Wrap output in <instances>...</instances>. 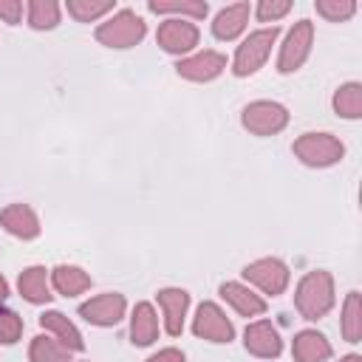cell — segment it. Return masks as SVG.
Masks as SVG:
<instances>
[{
	"label": "cell",
	"instance_id": "cell-1",
	"mask_svg": "<svg viewBox=\"0 0 362 362\" xmlns=\"http://www.w3.org/2000/svg\"><path fill=\"white\" fill-rule=\"evenodd\" d=\"M294 305L305 320L325 317L334 308V277L322 269L308 272L294 291Z\"/></svg>",
	"mask_w": 362,
	"mask_h": 362
},
{
	"label": "cell",
	"instance_id": "cell-2",
	"mask_svg": "<svg viewBox=\"0 0 362 362\" xmlns=\"http://www.w3.org/2000/svg\"><path fill=\"white\" fill-rule=\"evenodd\" d=\"M280 37V28L272 25V28H260V31H252L235 51V59H232V74L235 76H252L255 71H260L272 54V45L277 42Z\"/></svg>",
	"mask_w": 362,
	"mask_h": 362
},
{
	"label": "cell",
	"instance_id": "cell-3",
	"mask_svg": "<svg viewBox=\"0 0 362 362\" xmlns=\"http://www.w3.org/2000/svg\"><path fill=\"white\" fill-rule=\"evenodd\" d=\"M144 34H147V23L130 8L116 11L110 20H105L96 28V40L107 48H133L136 42L144 40Z\"/></svg>",
	"mask_w": 362,
	"mask_h": 362
},
{
	"label": "cell",
	"instance_id": "cell-4",
	"mask_svg": "<svg viewBox=\"0 0 362 362\" xmlns=\"http://www.w3.org/2000/svg\"><path fill=\"white\" fill-rule=\"evenodd\" d=\"M291 150L308 167H331L345 156V144L331 133H303Z\"/></svg>",
	"mask_w": 362,
	"mask_h": 362
},
{
	"label": "cell",
	"instance_id": "cell-5",
	"mask_svg": "<svg viewBox=\"0 0 362 362\" xmlns=\"http://www.w3.org/2000/svg\"><path fill=\"white\" fill-rule=\"evenodd\" d=\"M240 122L249 133L255 136H274L280 133L286 124H288V110L280 105V102H272V99H257V102H249L240 113Z\"/></svg>",
	"mask_w": 362,
	"mask_h": 362
},
{
	"label": "cell",
	"instance_id": "cell-6",
	"mask_svg": "<svg viewBox=\"0 0 362 362\" xmlns=\"http://www.w3.org/2000/svg\"><path fill=\"white\" fill-rule=\"evenodd\" d=\"M314 45V23L311 20H297L294 28L288 31L286 42L280 45V57H277V71L280 74H294L303 68V62L308 59Z\"/></svg>",
	"mask_w": 362,
	"mask_h": 362
},
{
	"label": "cell",
	"instance_id": "cell-7",
	"mask_svg": "<svg viewBox=\"0 0 362 362\" xmlns=\"http://www.w3.org/2000/svg\"><path fill=\"white\" fill-rule=\"evenodd\" d=\"M243 277L252 286H257L263 294L277 297L288 286V266L283 260H277V257H260V260H255V263H249L243 269Z\"/></svg>",
	"mask_w": 362,
	"mask_h": 362
},
{
	"label": "cell",
	"instance_id": "cell-8",
	"mask_svg": "<svg viewBox=\"0 0 362 362\" xmlns=\"http://www.w3.org/2000/svg\"><path fill=\"white\" fill-rule=\"evenodd\" d=\"M192 334L198 339L206 342H232L235 337V325L229 322V317L221 311V305L215 303H201L192 320Z\"/></svg>",
	"mask_w": 362,
	"mask_h": 362
},
{
	"label": "cell",
	"instance_id": "cell-9",
	"mask_svg": "<svg viewBox=\"0 0 362 362\" xmlns=\"http://www.w3.org/2000/svg\"><path fill=\"white\" fill-rule=\"evenodd\" d=\"M156 42L167 54H187L198 45V25L181 17H167L156 31Z\"/></svg>",
	"mask_w": 362,
	"mask_h": 362
},
{
	"label": "cell",
	"instance_id": "cell-10",
	"mask_svg": "<svg viewBox=\"0 0 362 362\" xmlns=\"http://www.w3.org/2000/svg\"><path fill=\"white\" fill-rule=\"evenodd\" d=\"M124 297L116 294V291H107V294H99V297H90L88 303L79 305V317L90 325H99V328H107V325H116L122 317H124Z\"/></svg>",
	"mask_w": 362,
	"mask_h": 362
},
{
	"label": "cell",
	"instance_id": "cell-11",
	"mask_svg": "<svg viewBox=\"0 0 362 362\" xmlns=\"http://www.w3.org/2000/svg\"><path fill=\"white\" fill-rule=\"evenodd\" d=\"M223 68H226V57L221 51H209V48L198 51V54H192L175 65L178 76H184L189 82H212L215 76L223 74Z\"/></svg>",
	"mask_w": 362,
	"mask_h": 362
},
{
	"label": "cell",
	"instance_id": "cell-12",
	"mask_svg": "<svg viewBox=\"0 0 362 362\" xmlns=\"http://www.w3.org/2000/svg\"><path fill=\"white\" fill-rule=\"evenodd\" d=\"M243 345L252 356H260V359H277L280 351H283V339H280L277 328L269 320H257V322L246 325Z\"/></svg>",
	"mask_w": 362,
	"mask_h": 362
},
{
	"label": "cell",
	"instance_id": "cell-13",
	"mask_svg": "<svg viewBox=\"0 0 362 362\" xmlns=\"http://www.w3.org/2000/svg\"><path fill=\"white\" fill-rule=\"evenodd\" d=\"M0 226L20 240H34L40 235V218L28 204H8L0 212Z\"/></svg>",
	"mask_w": 362,
	"mask_h": 362
},
{
	"label": "cell",
	"instance_id": "cell-14",
	"mask_svg": "<svg viewBox=\"0 0 362 362\" xmlns=\"http://www.w3.org/2000/svg\"><path fill=\"white\" fill-rule=\"evenodd\" d=\"M158 305L164 311V328L170 337H178L184 331V317L189 308V294L184 288H161L158 294Z\"/></svg>",
	"mask_w": 362,
	"mask_h": 362
},
{
	"label": "cell",
	"instance_id": "cell-15",
	"mask_svg": "<svg viewBox=\"0 0 362 362\" xmlns=\"http://www.w3.org/2000/svg\"><path fill=\"white\" fill-rule=\"evenodd\" d=\"M40 325H42L59 345H65L71 354L85 348V339H82L79 328H76L62 311H45V314H40Z\"/></svg>",
	"mask_w": 362,
	"mask_h": 362
},
{
	"label": "cell",
	"instance_id": "cell-16",
	"mask_svg": "<svg viewBox=\"0 0 362 362\" xmlns=\"http://www.w3.org/2000/svg\"><path fill=\"white\" fill-rule=\"evenodd\" d=\"M249 3H232V6H226V8H221L218 14H215V23H212V34L218 37V40H223V42H229V40H235V37H240L243 34V28H246V23H249Z\"/></svg>",
	"mask_w": 362,
	"mask_h": 362
},
{
	"label": "cell",
	"instance_id": "cell-17",
	"mask_svg": "<svg viewBox=\"0 0 362 362\" xmlns=\"http://www.w3.org/2000/svg\"><path fill=\"white\" fill-rule=\"evenodd\" d=\"M221 297L240 314V317H260L266 311V300L260 294H255L249 286L243 283H223L221 286Z\"/></svg>",
	"mask_w": 362,
	"mask_h": 362
},
{
	"label": "cell",
	"instance_id": "cell-18",
	"mask_svg": "<svg viewBox=\"0 0 362 362\" xmlns=\"http://www.w3.org/2000/svg\"><path fill=\"white\" fill-rule=\"evenodd\" d=\"M291 356H294V362H325V359H331V342L320 331L305 328L294 337Z\"/></svg>",
	"mask_w": 362,
	"mask_h": 362
},
{
	"label": "cell",
	"instance_id": "cell-19",
	"mask_svg": "<svg viewBox=\"0 0 362 362\" xmlns=\"http://www.w3.org/2000/svg\"><path fill=\"white\" fill-rule=\"evenodd\" d=\"M17 288H20V297L28 300V303H34V305H42V303H48L54 297L51 288H48V272H45V266H28V269H23V274L17 280Z\"/></svg>",
	"mask_w": 362,
	"mask_h": 362
},
{
	"label": "cell",
	"instance_id": "cell-20",
	"mask_svg": "<svg viewBox=\"0 0 362 362\" xmlns=\"http://www.w3.org/2000/svg\"><path fill=\"white\" fill-rule=\"evenodd\" d=\"M130 339L139 348L153 345L158 339V317H156V311H153L150 303H139L133 308V317H130Z\"/></svg>",
	"mask_w": 362,
	"mask_h": 362
},
{
	"label": "cell",
	"instance_id": "cell-21",
	"mask_svg": "<svg viewBox=\"0 0 362 362\" xmlns=\"http://www.w3.org/2000/svg\"><path fill=\"white\" fill-rule=\"evenodd\" d=\"M51 283H54V288L62 294V297H76V294H82V291H88L90 288V274L85 272V269H79V266H57V269H51Z\"/></svg>",
	"mask_w": 362,
	"mask_h": 362
},
{
	"label": "cell",
	"instance_id": "cell-22",
	"mask_svg": "<svg viewBox=\"0 0 362 362\" xmlns=\"http://www.w3.org/2000/svg\"><path fill=\"white\" fill-rule=\"evenodd\" d=\"M147 8L153 11V14H175V17H189V23L192 20H204L206 17V11H209V6L204 3V0H150L147 3Z\"/></svg>",
	"mask_w": 362,
	"mask_h": 362
},
{
	"label": "cell",
	"instance_id": "cell-23",
	"mask_svg": "<svg viewBox=\"0 0 362 362\" xmlns=\"http://www.w3.org/2000/svg\"><path fill=\"white\" fill-rule=\"evenodd\" d=\"M334 110L342 119H359L362 116V85L359 82H345L334 93Z\"/></svg>",
	"mask_w": 362,
	"mask_h": 362
},
{
	"label": "cell",
	"instance_id": "cell-24",
	"mask_svg": "<svg viewBox=\"0 0 362 362\" xmlns=\"http://www.w3.org/2000/svg\"><path fill=\"white\" fill-rule=\"evenodd\" d=\"M342 337L345 342H359L362 339V297L359 291H351L342 305Z\"/></svg>",
	"mask_w": 362,
	"mask_h": 362
},
{
	"label": "cell",
	"instance_id": "cell-25",
	"mask_svg": "<svg viewBox=\"0 0 362 362\" xmlns=\"http://www.w3.org/2000/svg\"><path fill=\"white\" fill-rule=\"evenodd\" d=\"M28 359L31 362H71V351L65 345H59L54 337H34L31 348H28Z\"/></svg>",
	"mask_w": 362,
	"mask_h": 362
},
{
	"label": "cell",
	"instance_id": "cell-26",
	"mask_svg": "<svg viewBox=\"0 0 362 362\" xmlns=\"http://www.w3.org/2000/svg\"><path fill=\"white\" fill-rule=\"evenodd\" d=\"M59 23V3L54 0H31L28 3V25L37 31L54 28Z\"/></svg>",
	"mask_w": 362,
	"mask_h": 362
},
{
	"label": "cell",
	"instance_id": "cell-27",
	"mask_svg": "<svg viewBox=\"0 0 362 362\" xmlns=\"http://www.w3.org/2000/svg\"><path fill=\"white\" fill-rule=\"evenodd\" d=\"M65 8H68V14H71L74 20H79V23H93V20H99L102 14L113 11V3H110V0H68Z\"/></svg>",
	"mask_w": 362,
	"mask_h": 362
},
{
	"label": "cell",
	"instance_id": "cell-28",
	"mask_svg": "<svg viewBox=\"0 0 362 362\" xmlns=\"http://www.w3.org/2000/svg\"><path fill=\"white\" fill-rule=\"evenodd\" d=\"M314 8L328 23H345V20H351L356 14V3L354 0H317Z\"/></svg>",
	"mask_w": 362,
	"mask_h": 362
},
{
	"label": "cell",
	"instance_id": "cell-29",
	"mask_svg": "<svg viewBox=\"0 0 362 362\" xmlns=\"http://www.w3.org/2000/svg\"><path fill=\"white\" fill-rule=\"evenodd\" d=\"M23 337V317H17L11 308H0V342L14 345Z\"/></svg>",
	"mask_w": 362,
	"mask_h": 362
},
{
	"label": "cell",
	"instance_id": "cell-30",
	"mask_svg": "<svg viewBox=\"0 0 362 362\" xmlns=\"http://www.w3.org/2000/svg\"><path fill=\"white\" fill-rule=\"evenodd\" d=\"M288 11H291V3L288 0H260L257 3V20L260 23H277Z\"/></svg>",
	"mask_w": 362,
	"mask_h": 362
},
{
	"label": "cell",
	"instance_id": "cell-31",
	"mask_svg": "<svg viewBox=\"0 0 362 362\" xmlns=\"http://www.w3.org/2000/svg\"><path fill=\"white\" fill-rule=\"evenodd\" d=\"M23 17V3L20 0H0V20L8 25H17Z\"/></svg>",
	"mask_w": 362,
	"mask_h": 362
},
{
	"label": "cell",
	"instance_id": "cell-32",
	"mask_svg": "<svg viewBox=\"0 0 362 362\" xmlns=\"http://www.w3.org/2000/svg\"><path fill=\"white\" fill-rule=\"evenodd\" d=\"M144 362H187V356H184V351H178V348H164V351L153 354V356L144 359Z\"/></svg>",
	"mask_w": 362,
	"mask_h": 362
},
{
	"label": "cell",
	"instance_id": "cell-33",
	"mask_svg": "<svg viewBox=\"0 0 362 362\" xmlns=\"http://www.w3.org/2000/svg\"><path fill=\"white\" fill-rule=\"evenodd\" d=\"M8 297V283H6V277L0 274V300H6Z\"/></svg>",
	"mask_w": 362,
	"mask_h": 362
},
{
	"label": "cell",
	"instance_id": "cell-34",
	"mask_svg": "<svg viewBox=\"0 0 362 362\" xmlns=\"http://www.w3.org/2000/svg\"><path fill=\"white\" fill-rule=\"evenodd\" d=\"M339 362H362V356H359V354H348V356H342Z\"/></svg>",
	"mask_w": 362,
	"mask_h": 362
}]
</instances>
